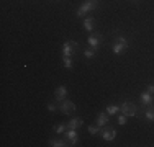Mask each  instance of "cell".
Here are the masks:
<instances>
[{"label": "cell", "instance_id": "cell-1", "mask_svg": "<svg viewBox=\"0 0 154 147\" xmlns=\"http://www.w3.org/2000/svg\"><path fill=\"white\" fill-rule=\"evenodd\" d=\"M98 7V0H85V2L82 3V7H80L79 10H77V16H84V15H87L89 12H92Z\"/></svg>", "mask_w": 154, "mask_h": 147}, {"label": "cell", "instance_id": "cell-2", "mask_svg": "<svg viewBox=\"0 0 154 147\" xmlns=\"http://www.w3.org/2000/svg\"><path fill=\"white\" fill-rule=\"evenodd\" d=\"M128 46H130L128 39L123 38V36H118V38H116V41H115V44H113V52L120 56V54L125 52V49H126Z\"/></svg>", "mask_w": 154, "mask_h": 147}, {"label": "cell", "instance_id": "cell-3", "mask_svg": "<svg viewBox=\"0 0 154 147\" xmlns=\"http://www.w3.org/2000/svg\"><path fill=\"white\" fill-rule=\"evenodd\" d=\"M77 47H79V44L75 41H66L62 44V57H71L75 52Z\"/></svg>", "mask_w": 154, "mask_h": 147}, {"label": "cell", "instance_id": "cell-4", "mask_svg": "<svg viewBox=\"0 0 154 147\" xmlns=\"http://www.w3.org/2000/svg\"><path fill=\"white\" fill-rule=\"evenodd\" d=\"M120 111H122L126 118H131V116L136 115V106H134L131 101H125L123 105L120 106Z\"/></svg>", "mask_w": 154, "mask_h": 147}, {"label": "cell", "instance_id": "cell-5", "mask_svg": "<svg viewBox=\"0 0 154 147\" xmlns=\"http://www.w3.org/2000/svg\"><path fill=\"white\" fill-rule=\"evenodd\" d=\"M59 110H61L62 113H64V115H72V113H75L77 106H75L71 100H64V101H61Z\"/></svg>", "mask_w": 154, "mask_h": 147}, {"label": "cell", "instance_id": "cell-6", "mask_svg": "<svg viewBox=\"0 0 154 147\" xmlns=\"http://www.w3.org/2000/svg\"><path fill=\"white\" fill-rule=\"evenodd\" d=\"M102 34L100 33H95V34H90L89 36V46L90 47H95V49H97L98 46H100V43H102Z\"/></svg>", "mask_w": 154, "mask_h": 147}, {"label": "cell", "instance_id": "cell-7", "mask_svg": "<svg viewBox=\"0 0 154 147\" xmlns=\"http://www.w3.org/2000/svg\"><path fill=\"white\" fill-rule=\"evenodd\" d=\"M102 137H103L105 141H113V139L116 137V131L113 129V128H107V129L102 131Z\"/></svg>", "mask_w": 154, "mask_h": 147}, {"label": "cell", "instance_id": "cell-8", "mask_svg": "<svg viewBox=\"0 0 154 147\" xmlns=\"http://www.w3.org/2000/svg\"><path fill=\"white\" fill-rule=\"evenodd\" d=\"M54 95H56V100L59 101V103L64 101V98L67 97V88H66L64 85L57 87V88H56V93H54Z\"/></svg>", "mask_w": 154, "mask_h": 147}, {"label": "cell", "instance_id": "cell-9", "mask_svg": "<svg viewBox=\"0 0 154 147\" xmlns=\"http://www.w3.org/2000/svg\"><path fill=\"white\" fill-rule=\"evenodd\" d=\"M77 129H71V128H67V131L64 132L66 136H67V139L71 141V144H77V141H79V136H77V132H75Z\"/></svg>", "mask_w": 154, "mask_h": 147}, {"label": "cell", "instance_id": "cell-10", "mask_svg": "<svg viewBox=\"0 0 154 147\" xmlns=\"http://www.w3.org/2000/svg\"><path fill=\"white\" fill-rule=\"evenodd\" d=\"M82 118H72L71 121L67 123V128H71V129H79L80 126H82Z\"/></svg>", "mask_w": 154, "mask_h": 147}, {"label": "cell", "instance_id": "cell-11", "mask_svg": "<svg viewBox=\"0 0 154 147\" xmlns=\"http://www.w3.org/2000/svg\"><path fill=\"white\" fill-rule=\"evenodd\" d=\"M108 113H98V116H97V124L98 126H105V124H108Z\"/></svg>", "mask_w": 154, "mask_h": 147}, {"label": "cell", "instance_id": "cell-12", "mask_svg": "<svg viewBox=\"0 0 154 147\" xmlns=\"http://www.w3.org/2000/svg\"><path fill=\"white\" fill-rule=\"evenodd\" d=\"M154 98H152V93H149V92H144V93L141 95V103L143 105H152Z\"/></svg>", "mask_w": 154, "mask_h": 147}, {"label": "cell", "instance_id": "cell-13", "mask_svg": "<svg viewBox=\"0 0 154 147\" xmlns=\"http://www.w3.org/2000/svg\"><path fill=\"white\" fill-rule=\"evenodd\" d=\"M94 18H85V20H84V29H85V31H92L94 29Z\"/></svg>", "mask_w": 154, "mask_h": 147}, {"label": "cell", "instance_id": "cell-14", "mask_svg": "<svg viewBox=\"0 0 154 147\" xmlns=\"http://www.w3.org/2000/svg\"><path fill=\"white\" fill-rule=\"evenodd\" d=\"M49 146H53V147H64L67 144H66V141H62V139H51Z\"/></svg>", "mask_w": 154, "mask_h": 147}, {"label": "cell", "instance_id": "cell-15", "mask_svg": "<svg viewBox=\"0 0 154 147\" xmlns=\"http://www.w3.org/2000/svg\"><path fill=\"white\" fill-rule=\"evenodd\" d=\"M146 118H148V121H154V105H148V110H146Z\"/></svg>", "mask_w": 154, "mask_h": 147}, {"label": "cell", "instance_id": "cell-16", "mask_svg": "<svg viewBox=\"0 0 154 147\" xmlns=\"http://www.w3.org/2000/svg\"><path fill=\"white\" fill-rule=\"evenodd\" d=\"M118 111H120V108H118V106H116V105H108V106H107V113H108L110 116L116 115V113H118Z\"/></svg>", "mask_w": 154, "mask_h": 147}, {"label": "cell", "instance_id": "cell-17", "mask_svg": "<svg viewBox=\"0 0 154 147\" xmlns=\"http://www.w3.org/2000/svg\"><path fill=\"white\" fill-rule=\"evenodd\" d=\"M95 51H97L95 47H87V49L84 51V56H85L87 59H90V57H94V56H95Z\"/></svg>", "mask_w": 154, "mask_h": 147}, {"label": "cell", "instance_id": "cell-18", "mask_svg": "<svg viewBox=\"0 0 154 147\" xmlns=\"http://www.w3.org/2000/svg\"><path fill=\"white\" fill-rule=\"evenodd\" d=\"M54 131H56L57 134H62V132L67 131V124H64V123H62V124H57V126L54 128Z\"/></svg>", "mask_w": 154, "mask_h": 147}, {"label": "cell", "instance_id": "cell-19", "mask_svg": "<svg viewBox=\"0 0 154 147\" xmlns=\"http://www.w3.org/2000/svg\"><path fill=\"white\" fill-rule=\"evenodd\" d=\"M62 62H64L66 69H72V59L71 57H62Z\"/></svg>", "mask_w": 154, "mask_h": 147}, {"label": "cell", "instance_id": "cell-20", "mask_svg": "<svg viewBox=\"0 0 154 147\" xmlns=\"http://www.w3.org/2000/svg\"><path fill=\"white\" fill-rule=\"evenodd\" d=\"M102 131V128L100 126H98V124H97V126H89V132H90V134H98V132H100Z\"/></svg>", "mask_w": 154, "mask_h": 147}, {"label": "cell", "instance_id": "cell-21", "mask_svg": "<svg viewBox=\"0 0 154 147\" xmlns=\"http://www.w3.org/2000/svg\"><path fill=\"white\" fill-rule=\"evenodd\" d=\"M118 123H120V124H125V123H126V116H125L123 113L118 116Z\"/></svg>", "mask_w": 154, "mask_h": 147}, {"label": "cell", "instance_id": "cell-22", "mask_svg": "<svg viewBox=\"0 0 154 147\" xmlns=\"http://www.w3.org/2000/svg\"><path fill=\"white\" fill-rule=\"evenodd\" d=\"M48 110H49V111H56L57 106L54 105V103H48Z\"/></svg>", "mask_w": 154, "mask_h": 147}, {"label": "cell", "instance_id": "cell-23", "mask_svg": "<svg viewBox=\"0 0 154 147\" xmlns=\"http://www.w3.org/2000/svg\"><path fill=\"white\" fill-rule=\"evenodd\" d=\"M148 92H149V93H154V85H149L148 87Z\"/></svg>", "mask_w": 154, "mask_h": 147}]
</instances>
